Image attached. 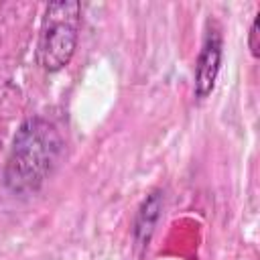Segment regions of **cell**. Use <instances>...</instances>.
Listing matches in <instances>:
<instances>
[{
    "label": "cell",
    "instance_id": "obj_1",
    "mask_svg": "<svg viewBox=\"0 0 260 260\" xmlns=\"http://www.w3.org/2000/svg\"><path fill=\"white\" fill-rule=\"evenodd\" d=\"M63 148V138L49 120L39 116L24 120L6 158V187L18 195L37 191L59 165Z\"/></svg>",
    "mask_w": 260,
    "mask_h": 260
},
{
    "label": "cell",
    "instance_id": "obj_2",
    "mask_svg": "<svg viewBox=\"0 0 260 260\" xmlns=\"http://www.w3.org/2000/svg\"><path fill=\"white\" fill-rule=\"evenodd\" d=\"M81 4L75 0L51 2L45 8L37 43V63L45 71L63 69L77 47Z\"/></svg>",
    "mask_w": 260,
    "mask_h": 260
},
{
    "label": "cell",
    "instance_id": "obj_3",
    "mask_svg": "<svg viewBox=\"0 0 260 260\" xmlns=\"http://www.w3.org/2000/svg\"><path fill=\"white\" fill-rule=\"evenodd\" d=\"M219 67H221V35L213 26L207 28L201 51L195 61V95L199 100L207 98L213 91Z\"/></svg>",
    "mask_w": 260,
    "mask_h": 260
},
{
    "label": "cell",
    "instance_id": "obj_4",
    "mask_svg": "<svg viewBox=\"0 0 260 260\" xmlns=\"http://www.w3.org/2000/svg\"><path fill=\"white\" fill-rule=\"evenodd\" d=\"M162 213V191H152L140 205L136 219H134V242L138 248H148L150 238L154 234V228Z\"/></svg>",
    "mask_w": 260,
    "mask_h": 260
},
{
    "label": "cell",
    "instance_id": "obj_5",
    "mask_svg": "<svg viewBox=\"0 0 260 260\" xmlns=\"http://www.w3.org/2000/svg\"><path fill=\"white\" fill-rule=\"evenodd\" d=\"M258 22H260V12L254 16L252 26H250V35H248V47H250V53H252L254 57H258V55H260V43H258L260 32H258Z\"/></svg>",
    "mask_w": 260,
    "mask_h": 260
}]
</instances>
